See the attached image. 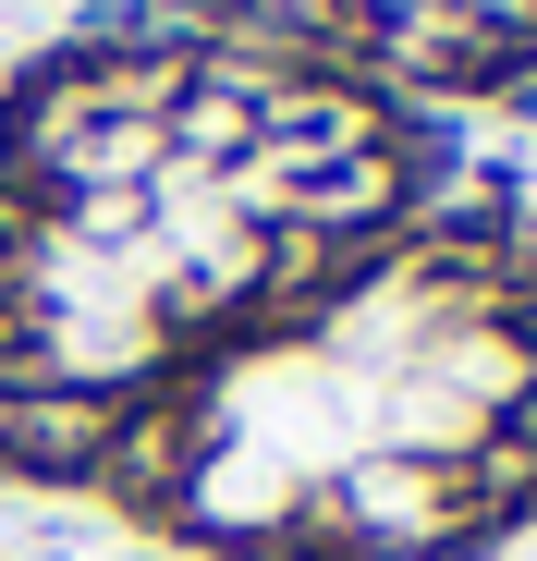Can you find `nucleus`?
I'll use <instances>...</instances> for the list:
<instances>
[{
	"mask_svg": "<svg viewBox=\"0 0 537 561\" xmlns=\"http://www.w3.org/2000/svg\"><path fill=\"white\" fill-rule=\"evenodd\" d=\"M99 489L196 561H477L537 525V232L415 208L318 318L147 391Z\"/></svg>",
	"mask_w": 537,
	"mask_h": 561,
	"instance_id": "1",
	"label": "nucleus"
}]
</instances>
